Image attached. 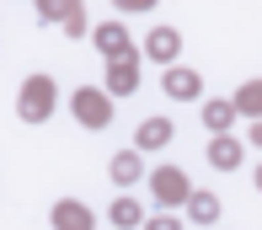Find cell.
I'll return each mask as SVG.
<instances>
[{"label": "cell", "mask_w": 262, "mask_h": 230, "mask_svg": "<svg viewBox=\"0 0 262 230\" xmlns=\"http://www.w3.org/2000/svg\"><path fill=\"white\" fill-rule=\"evenodd\" d=\"M193 214L198 220H214V198H193Z\"/></svg>", "instance_id": "277c9868"}, {"label": "cell", "mask_w": 262, "mask_h": 230, "mask_svg": "<svg viewBox=\"0 0 262 230\" xmlns=\"http://www.w3.org/2000/svg\"><path fill=\"white\" fill-rule=\"evenodd\" d=\"M113 220H118V225H134V220H139V209H134V203H118Z\"/></svg>", "instance_id": "3957f363"}, {"label": "cell", "mask_w": 262, "mask_h": 230, "mask_svg": "<svg viewBox=\"0 0 262 230\" xmlns=\"http://www.w3.org/2000/svg\"><path fill=\"white\" fill-rule=\"evenodd\" d=\"M166 91H171V96H193V91H198V80L187 75V70H171V75H166Z\"/></svg>", "instance_id": "6da1fadb"}, {"label": "cell", "mask_w": 262, "mask_h": 230, "mask_svg": "<svg viewBox=\"0 0 262 230\" xmlns=\"http://www.w3.org/2000/svg\"><path fill=\"white\" fill-rule=\"evenodd\" d=\"M113 172L123 177V182H128V177H139V155H128V150H123V155L113 161Z\"/></svg>", "instance_id": "7a4b0ae2"}, {"label": "cell", "mask_w": 262, "mask_h": 230, "mask_svg": "<svg viewBox=\"0 0 262 230\" xmlns=\"http://www.w3.org/2000/svg\"><path fill=\"white\" fill-rule=\"evenodd\" d=\"M123 6H150V0H123Z\"/></svg>", "instance_id": "5b68a950"}]
</instances>
